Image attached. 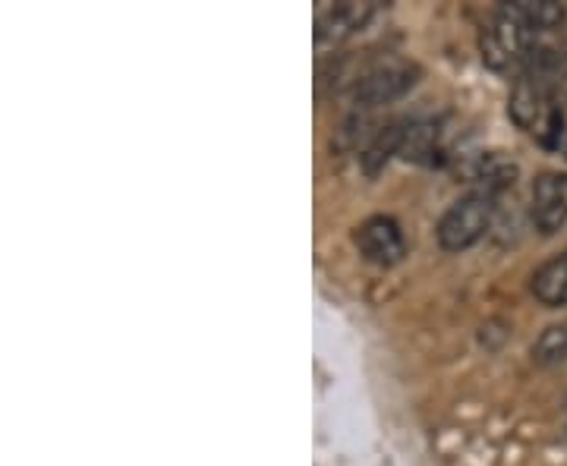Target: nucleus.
I'll return each instance as SVG.
<instances>
[{
	"instance_id": "nucleus-13",
	"label": "nucleus",
	"mask_w": 567,
	"mask_h": 466,
	"mask_svg": "<svg viewBox=\"0 0 567 466\" xmlns=\"http://www.w3.org/2000/svg\"><path fill=\"white\" fill-rule=\"evenodd\" d=\"M533 360L539 365H558L567 360V319L548 324L533 344Z\"/></svg>"
},
{
	"instance_id": "nucleus-4",
	"label": "nucleus",
	"mask_w": 567,
	"mask_h": 466,
	"mask_svg": "<svg viewBox=\"0 0 567 466\" xmlns=\"http://www.w3.org/2000/svg\"><path fill=\"white\" fill-rule=\"evenodd\" d=\"M529 218L539 234H558L567 224V174L546 170L533 180V199H529Z\"/></svg>"
},
{
	"instance_id": "nucleus-2",
	"label": "nucleus",
	"mask_w": 567,
	"mask_h": 466,
	"mask_svg": "<svg viewBox=\"0 0 567 466\" xmlns=\"http://www.w3.org/2000/svg\"><path fill=\"white\" fill-rule=\"evenodd\" d=\"M492 215H495V199L486 193H470L464 199H457L435 227L439 246L445 252H464L470 246H476L488 234Z\"/></svg>"
},
{
	"instance_id": "nucleus-14",
	"label": "nucleus",
	"mask_w": 567,
	"mask_h": 466,
	"mask_svg": "<svg viewBox=\"0 0 567 466\" xmlns=\"http://www.w3.org/2000/svg\"><path fill=\"white\" fill-rule=\"evenodd\" d=\"M561 152H565V155H567V136H565V143H561Z\"/></svg>"
},
{
	"instance_id": "nucleus-9",
	"label": "nucleus",
	"mask_w": 567,
	"mask_h": 466,
	"mask_svg": "<svg viewBox=\"0 0 567 466\" xmlns=\"http://www.w3.org/2000/svg\"><path fill=\"white\" fill-rule=\"evenodd\" d=\"M507 17L527 25L529 32H548V29H558L565 22V7L555 3V0H517V3H505L502 7Z\"/></svg>"
},
{
	"instance_id": "nucleus-1",
	"label": "nucleus",
	"mask_w": 567,
	"mask_h": 466,
	"mask_svg": "<svg viewBox=\"0 0 567 466\" xmlns=\"http://www.w3.org/2000/svg\"><path fill=\"white\" fill-rule=\"evenodd\" d=\"M507 111L520 130L533 133L536 139H543L551 148H561V143H565V114L555 107V95H551L548 82L533 80V76L517 80Z\"/></svg>"
},
{
	"instance_id": "nucleus-11",
	"label": "nucleus",
	"mask_w": 567,
	"mask_h": 466,
	"mask_svg": "<svg viewBox=\"0 0 567 466\" xmlns=\"http://www.w3.org/2000/svg\"><path fill=\"white\" fill-rule=\"evenodd\" d=\"M476 180L483 183V189L480 193H486V196H498L502 189H511L514 180H517V167L505 158H498V155H486V158H480L476 164Z\"/></svg>"
},
{
	"instance_id": "nucleus-12",
	"label": "nucleus",
	"mask_w": 567,
	"mask_h": 466,
	"mask_svg": "<svg viewBox=\"0 0 567 466\" xmlns=\"http://www.w3.org/2000/svg\"><path fill=\"white\" fill-rule=\"evenodd\" d=\"M435 143H439V130L432 121L404 123V143H401V155L406 162H425L429 155H435Z\"/></svg>"
},
{
	"instance_id": "nucleus-3",
	"label": "nucleus",
	"mask_w": 567,
	"mask_h": 466,
	"mask_svg": "<svg viewBox=\"0 0 567 466\" xmlns=\"http://www.w3.org/2000/svg\"><path fill=\"white\" fill-rule=\"evenodd\" d=\"M533 32L527 25L507 17L505 10H498V17L488 22L483 29V39H480V51H483V61L495 70V73H511L517 66H527L533 58Z\"/></svg>"
},
{
	"instance_id": "nucleus-6",
	"label": "nucleus",
	"mask_w": 567,
	"mask_h": 466,
	"mask_svg": "<svg viewBox=\"0 0 567 466\" xmlns=\"http://www.w3.org/2000/svg\"><path fill=\"white\" fill-rule=\"evenodd\" d=\"M353 244L363 252L365 262L382 265V268H391L406 256V240L401 227L394 218H385V215H375V218L360 224L353 234Z\"/></svg>"
},
{
	"instance_id": "nucleus-5",
	"label": "nucleus",
	"mask_w": 567,
	"mask_h": 466,
	"mask_svg": "<svg viewBox=\"0 0 567 466\" xmlns=\"http://www.w3.org/2000/svg\"><path fill=\"white\" fill-rule=\"evenodd\" d=\"M416 82V66H410L404 61H391L369 70L365 76H360L357 89H353V99L360 107H379V104L394 102L401 99L404 92L413 89Z\"/></svg>"
},
{
	"instance_id": "nucleus-10",
	"label": "nucleus",
	"mask_w": 567,
	"mask_h": 466,
	"mask_svg": "<svg viewBox=\"0 0 567 466\" xmlns=\"http://www.w3.org/2000/svg\"><path fill=\"white\" fill-rule=\"evenodd\" d=\"M401 143H404V123H388L382 126L372 143L365 145L363 152V170L369 177H375L394 155H401Z\"/></svg>"
},
{
	"instance_id": "nucleus-8",
	"label": "nucleus",
	"mask_w": 567,
	"mask_h": 466,
	"mask_svg": "<svg viewBox=\"0 0 567 466\" xmlns=\"http://www.w3.org/2000/svg\"><path fill=\"white\" fill-rule=\"evenodd\" d=\"M529 287H533V297L548 309L567 306V252L548 259L546 265H539Z\"/></svg>"
},
{
	"instance_id": "nucleus-7",
	"label": "nucleus",
	"mask_w": 567,
	"mask_h": 466,
	"mask_svg": "<svg viewBox=\"0 0 567 466\" xmlns=\"http://www.w3.org/2000/svg\"><path fill=\"white\" fill-rule=\"evenodd\" d=\"M372 7L369 3H357V0H347V3H334L319 13L316 20V39L319 41H344L350 39L357 29H363L369 20Z\"/></svg>"
}]
</instances>
